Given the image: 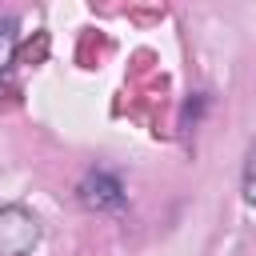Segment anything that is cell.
<instances>
[{"label":"cell","mask_w":256,"mask_h":256,"mask_svg":"<svg viewBox=\"0 0 256 256\" xmlns=\"http://www.w3.org/2000/svg\"><path fill=\"white\" fill-rule=\"evenodd\" d=\"M244 200L256 208V140H252V148L244 156Z\"/></svg>","instance_id":"277c9868"},{"label":"cell","mask_w":256,"mask_h":256,"mask_svg":"<svg viewBox=\"0 0 256 256\" xmlns=\"http://www.w3.org/2000/svg\"><path fill=\"white\" fill-rule=\"evenodd\" d=\"M12 56H16V20L12 16H0V84L8 76Z\"/></svg>","instance_id":"3957f363"},{"label":"cell","mask_w":256,"mask_h":256,"mask_svg":"<svg viewBox=\"0 0 256 256\" xmlns=\"http://www.w3.org/2000/svg\"><path fill=\"white\" fill-rule=\"evenodd\" d=\"M76 196H80V204L92 208V212H120V208L128 204V192H124L120 176H116V172H104V168L84 172V180L76 184Z\"/></svg>","instance_id":"7a4b0ae2"},{"label":"cell","mask_w":256,"mask_h":256,"mask_svg":"<svg viewBox=\"0 0 256 256\" xmlns=\"http://www.w3.org/2000/svg\"><path fill=\"white\" fill-rule=\"evenodd\" d=\"M40 244V220L24 204L0 208V256H32Z\"/></svg>","instance_id":"6da1fadb"}]
</instances>
